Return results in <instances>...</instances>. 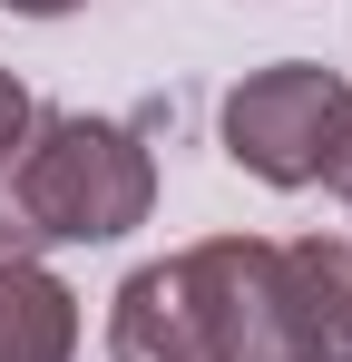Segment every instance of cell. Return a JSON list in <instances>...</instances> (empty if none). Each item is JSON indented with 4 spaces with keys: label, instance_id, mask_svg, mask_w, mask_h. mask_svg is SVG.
<instances>
[{
    "label": "cell",
    "instance_id": "cell-1",
    "mask_svg": "<svg viewBox=\"0 0 352 362\" xmlns=\"http://www.w3.org/2000/svg\"><path fill=\"white\" fill-rule=\"evenodd\" d=\"M117 362H352V245L216 235L137 264L108 313Z\"/></svg>",
    "mask_w": 352,
    "mask_h": 362
},
{
    "label": "cell",
    "instance_id": "cell-2",
    "mask_svg": "<svg viewBox=\"0 0 352 362\" xmlns=\"http://www.w3.org/2000/svg\"><path fill=\"white\" fill-rule=\"evenodd\" d=\"M157 206L147 137L88 108H40L30 137L0 157V255H49V245H117Z\"/></svg>",
    "mask_w": 352,
    "mask_h": 362
},
{
    "label": "cell",
    "instance_id": "cell-3",
    "mask_svg": "<svg viewBox=\"0 0 352 362\" xmlns=\"http://www.w3.org/2000/svg\"><path fill=\"white\" fill-rule=\"evenodd\" d=\"M333 98H343V78H333V69H313V59L254 69V78L225 98V157L245 167V177H264V186H313Z\"/></svg>",
    "mask_w": 352,
    "mask_h": 362
},
{
    "label": "cell",
    "instance_id": "cell-4",
    "mask_svg": "<svg viewBox=\"0 0 352 362\" xmlns=\"http://www.w3.org/2000/svg\"><path fill=\"white\" fill-rule=\"evenodd\" d=\"M78 353V294L40 255H0V362H69Z\"/></svg>",
    "mask_w": 352,
    "mask_h": 362
},
{
    "label": "cell",
    "instance_id": "cell-5",
    "mask_svg": "<svg viewBox=\"0 0 352 362\" xmlns=\"http://www.w3.org/2000/svg\"><path fill=\"white\" fill-rule=\"evenodd\" d=\"M313 186H333V196L352 186V88L333 98V118H323V167H313Z\"/></svg>",
    "mask_w": 352,
    "mask_h": 362
},
{
    "label": "cell",
    "instance_id": "cell-6",
    "mask_svg": "<svg viewBox=\"0 0 352 362\" xmlns=\"http://www.w3.org/2000/svg\"><path fill=\"white\" fill-rule=\"evenodd\" d=\"M30 118H40V98H30V88H20V78L0 69V157H10V147L30 137Z\"/></svg>",
    "mask_w": 352,
    "mask_h": 362
},
{
    "label": "cell",
    "instance_id": "cell-7",
    "mask_svg": "<svg viewBox=\"0 0 352 362\" xmlns=\"http://www.w3.org/2000/svg\"><path fill=\"white\" fill-rule=\"evenodd\" d=\"M0 10H20V20H59V10H78V0H0Z\"/></svg>",
    "mask_w": 352,
    "mask_h": 362
},
{
    "label": "cell",
    "instance_id": "cell-8",
    "mask_svg": "<svg viewBox=\"0 0 352 362\" xmlns=\"http://www.w3.org/2000/svg\"><path fill=\"white\" fill-rule=\"evenodd\" d=\"M343 206H352V186H343Z\"/></svg>",
    "mask_w": 352,
    "mask_h": 362
}]
</instances>
